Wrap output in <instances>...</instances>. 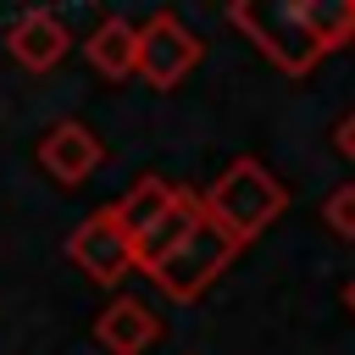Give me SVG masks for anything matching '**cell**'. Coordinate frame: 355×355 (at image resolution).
<instances>
[{"label": "cell", "mask_w": 355, "mask_h": 355, "mask_svg": "<svg viewBox=\"0 0 355 355\" xmlns=\"http://www.w3.org/2000/svg\"><path fill=\"white\" fill-rule=\"evenodd\" d=\"M200 211L244 250L250 239H261V233L288 211V189H283V178H277L266 161L239 155V161H227V172L200 194Z\"/></svg>", "instance_id": "1"}, {"label": "cell", "mask_w": 355, "mask_h": 355, "mask_svg": "<svg viewBox=\"0 0 355 355\" xmlns=\"http://www.w3.org/2000/svg\"><path fill=\"white\" fill-rule=\"evenodd\" d=\"M227 22H233L277 72H288V78H305V72L322 61V50H316V39L305 33L294 0H233V6H227Z\"/></svg>", "instance_id": "2"}, {"label": "cell", "mask_w": 355, "mask_h": 355, "mask_svg": "<svg viewBox=\"0 0 355 355\" xmlns=\"http://www.w3.org/2000/svg\"><path fill=\"white\" fill-rule=\"evenodd\" d=\"M233 261H239V244H233V239L200 211V222L183 233V244H178L172 255H161L144 277H150L166 300H200V294H205Z\"/></svg>", "instance_id": "3"}, {"label": "cell", "mask_w": 355, "mask_h": 355, "mask_svg": "<svg viewBox=\"0 0 355 355\" xmlns=\"http://www.w3.org/2000/svg\"><path fill=\"white\" fill-rule=\"evenodd\" d=\"M205 44L183 28L178 11H155L150 22H139V67L133 78H144L150 89H178L194 67H200Z\"/></svg>", "instance_id": "4"}, {"label": "cell", "mask_w": 355, "mask_h": 355, "mask_svg": "<svg viewBox=\"0 0 355 355\" xmlns=\"http://www.w3.org/2000/svg\"><path fill=\"white\" fill-rule=\"evenodd\" d=\"M67 261H72L89 283H100V288H116V283L133 272V244H128V233H122V222H116L111 205L89 211V216L72 227Z\"/></svg>", "instance_id": "5"}, {"label": "cell", "mask_w": 355, "mask_h": 355, "mask_svg": "<svg viewBox=\"0 0 355 355\" xmlns=\"http://www.w3.org/2000/svg\"><path fill=\"white\" fill-rule=\"evenodd\" d=\"M94 344L105 349V355H144L155 338H161V316L150 311V300H139V294H116L100 316H94Z\"/></svg>", "instance_id": "6"}, {"label": "cell", "mask_w": 355, "mask_h": 355, "mask_svg": "<svg viewBox=\"0 0 355 355\" xmlns=\"http://www.w3.org/2000/svg\"><path fill=\"white\" fill-rule=\"evenodd\" d=\"M67 44H72V33H67V22H61L55 11H22V17H11V28H6V50H11V61H17L22 72H50V67H61Z\"/></svg>", "instance_id": "7"}, {"label": "cell", "mask_w": 355, "mask_h": 355, "mask_svg": "<svg viewBox=\"0 0 355 355\" xmlns=\"http://www.w3.org/2000/svg\"><path fill=\"white\" fill-rule=\"evenodd\" d=\"M100 155H105V150H100L94 128H89V122H72V116L55 122V128L39 139V166H44L55 183H67V189H78V183L100 166Z\"/></svg>", "instance_id": "8"}, {"label": "cell", "mask_w": 355, "mask_h": 355, "mask_svg": "<svg viewBox=\"0 0 355 355\" xmlns=\"http://www.w3.org/2000/svg\"><path fill=\"white\" fill-rule=\"evenodd\" d=\"M83 55H89V67L100 72V78H133V67H139V22H128V17H100L94 22V33L83 39Z\"/></svg>", "instance_id": "9"}, {"label": "cell", "mask_w": 355, "mask_h": 355, "mask_svg": "<svg viewBox=\"0 0 355 355\" xmlns=\"http://www.w3.org/2000/svg\"><path fill=\"white\" fill-rule=\"evenodd\" d=\"M172 200H178V183H166V178H139L111 211H116V222H122V233H128V244H139L166 211H172Z\"/></svg>", "instance_id": "10"}, {"label": "cell", "mask_w": 355, "mask_h": 355, "mask_svg": "<svg viewBox=\"0 0 355 355\" xmlns=\"http://www.w3.org/2000/svg\"><path fill=\"white\" fill-rule=\"evenodd\" d=\"M194 222H200V194H194V189H178L172 211H166V216H161V222H155V227H150V233L133 244V272H150L161 255H172Z\"/></svg>", "instance_id": "11"}, {"label": "cell", "mask_w": 355, "mask_h": 355, "mask_svg": "<svg viewBox=\"0 0 355 355\" xmlns=\"http://www.w3.org/2000/svg\"><path fill=\"white\" fill-rule=\"evenodd\" d=\"M305 33L316 39V50H344L355 44V0H294Z\"/></svg>", "instance_id": "12"}, {"label": "cell", "mask_w": 355, "mask_h": 355, "mask_svg": "<svg viewBox=\"0 0 355 355\" xmlns=\"http://www.w3.org/2000/svg\"><path fill=\"white\" fill-rule=\"evenodd\" d=\"M322 222H327L338 239H355V183H338V189L322 200Z\"/></svg>", "instance_id": "13"}, {"label": "cell", "mask_w": 355, "mask_h": 355, "mask_svg": "<svg viewBox=\"0 0 355 355\" xmlns=\"http://www.w3.org/2000/svg\"><path fill=\"white\" fill-rule=\"evenodd\" d=\"M333 144H338V155H344V161L355 166V111H349V116H344V122L333 128Z\"/></svg>", "instance_id": "14"}, {"label": "cell", "mask_w": 355, "mask_h": 355, "mask_svg": "<svg viewBox=\"0 0 355 355\" xmlns=\"http://www.w3.org/2000/svg\"><path fill=\"white\" fill-rule=\"evenodd\" d=\"M344 305H349V311H355V277H349V288H344Z\"/></svg>", "instance_id": "15"}]
</instances>
